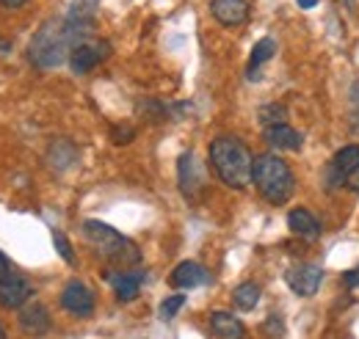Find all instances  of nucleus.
Returning a JSON list of instances; mask_svg holds the SVG:
<instances>
[{"instance_id":"obj_1","label":"nucleus","mask_w":359,"mask_h":339,"mask_svg":"<svg viewBox=\"0 0 359 339\" xmlns=\"http://www.w3.org/2000/svg\"><path fill=\"white\" fill-rule=\"evenodd\" d=\"M91 34V22H75V20H50L45 22L28 47V58L34 67L39 69H55L61 67L69 53L78 44L86 42V36Z\"/></svg>"},{"instance_id":"obj_2","label":"nucleus","mask_w":359,"mask_h":339,"mask_svg":"<svg viewBox=\"0 0 359 339\" xmlns=\"http://www.w3.org/2000/svg\"><path fill=\"white\" fill-rule=\"evenodd\" d=\"M210 166L219 174V179L226 188L243 191L252 182V171H255V158L252 149L235 138V135H219L210 144Z\"/></svg>"},{"instance_id":"obj_3","label":"nucleus","mask_w":359,"mask_h":339,"mask_svg":"<svg viewBox=\"0 0 359 339\" xmlns=\"http://www.w3.org/2000/svg\"><path fill=\"white\" fill-rule=\"evenodd\" d=\"M252 182H255L257 193L269 205H285L296 191L293 169L279 155H257L255 158V171H252Z\"/></svg>"},{"instance_id":"obj_4","label":"nucleus","mask_w":359,"mask_h":339,"mask_svg":"<svg viewBox=\"0 0 359 339\" xmlns=\"http://www.w3.org/2000/svg\"><path fill=\"white\" fill-rule=\"evenodd\" d=\"M83 235L94 243V249L105 256L108 262H114L116 268L128 270V268H135L141 262V251L135 249L133 240H128L122 232H116L114 226L102 223V221H83Z\"/></svg>"},{"instance_id":"obj_5","label":"nucleus","mask_w":359,"mask_h":339,"mask_svg":"<svg viewBox=\"0 0 359 339\" xmlns=\"http://www.w3.org/2000/svg\"><path fill=\"white\" fill-rule=\"evenodd\" d=\"M177 177H180V193H182L185 199L196 202V199L205 193V174H202V166H199V160H196L194 152L180 155Z\"/></svg>"},{"instance_id":"obj_6","label":"nucleus","mask_w":359,"mask_h":339,"mask_svg":"<svg viewBox=\"0 0 359 339\" xmlns=\"http://www.w3.org/2000/svg\"><path fill=\"white\" fill-rule=\"evenodd\" d=\"M31 296H34V287H31V282L22 273L8 270L6 276H0V306H6V309H22Z\"/></svg>"},{"instance_id":"obj_7","label":"nucleus","mask_w":359,"mask_h":339,"mask_svg":"<svg viewBox=\"0 0 359 339\" xmlns=\"http://www.w3.org/2000/svg\"><path fill=\"white\" fill-rule=\"evenodd\" d=\"M111 55V44L108 42H83L69 53V67L75 75H89L91 69L105 61Z\"/></svg>"},{"instance_id":"obj_8","label":"nucleus","mask_w":359,"mask_h":339,"mask_svg":"<svg viewBox=\"0 0 359 339\" xmlns=\"http://www.w3.org/2000/svg\"><path fill=\"white\" fill-rule=\"evenodd\" d=\"M285 279H287V287H290L296 296L310 298L318 293V287H320V282H323V268H318V265H296V268L287 270Z\"/></svg>"},{"instance_id":"obj_9","label":"nucleus","mask_w":359,"mask_h":339,"mask_svg":"<svg viewBox=\"0 0 359 339\" xmlns=\"http://www.w3.org/2000/svg\"><path fill=\"white\" fill-rule=\"evenodd\" d=\"M61 306L72 314V317H91L94 312V293L83 282H69L61 293Z\"/></svg>"},{"instance_id":"obj_10","label":"nucleus","mask_w":359,"mask_h":339,"mask_svg":"<svg viewBox=\"0 0 359 339\" xmlns=\"http://www.w3.org/2000/svg\"><path fill=\"white\" fill-rule=\"evenodd\" d=\"M359 166V144H348L343 146L332 163H329V171H326V179H329V188H337V185H346V177L348 171H354Z\"/></svg>"},{"instance_id":"obj_11","label":"nucleus","mask_w":359,"mask_h":339,"mask_svg":"<svg viewBox=\"0 0 359 339\" xmlns=\"http://www.w3.org/2000/svg\"><path fill=\"white\" fill-rule=\"evenodd\" d=\"M210 14L226 28H238L249 20V0H210Z\"/></svg>"},{"instance_id":"obj_12","label":"nucleus","mask_w":359,"mask_h":339,"mask_svg":"<svg viewBox=\"0 0 359 339\" xmlns=\"http://www.w3.org/2000/svg\"><path fill=\"white\" fill-rule=\"evenodd\" d=\"M20 328L31 337H45L53 328V320H50V312H47L45 303H25L22 312H20Z\"/></svg>"},{"instance_id":"obj_13","label":"nucleus","mask_w":359,"mask_h":339,"mask_svg":"<svg viewBox=\"0 0 359 339\" xmlns=\"http://www.w3.org/2000/svg\"><path fill=\"white\" fill-rule=\"evenodd\" d=\"M111 287H114V296L122 303H130L133 298H138L141 293V284H144V270H119V273H111Z\"/></svg>"},{"instance_id":"obj_14","label":"nucleus","mask_w":359,"mask_h":339,"mask_svg":"<svg viewBox=\"0 0 359 339\" xmlns=\"http://www.w3.org/2000/svg\"><path fill=\"white\" fill-rule=\"evenodd\" d=\"M263 138H266V144L273 146V149H279V152H296V149H302V144H304V138L299 135V130H293L287 122L285 125H273V127H266L263 132Z\"/></svg>"},{"instance_id":"obj_15","label":"nucleus","mask_w":359,"mask_h":339,"mask_svg":"<svg viewBox=\"0 0 359 339\" xmlns=\"http://www.w3.org/2000/svg\"><path fill=\"white\" fill-rule=\"evenodd\" d=\"M208 282V270L199 265V262H180L177 268L172 270V287H177V290H194V287H199V284H205Z\"/></svg>"},{"instance_id":"obj_16","label":"nucleus","mask_w":359,"mask_h":339,"mask_svg":"<svg viewBox=\"0 0 359 339\" xmlns=\"http://www.w3.org/2000/svg\"><path fill=\"white\" fill-rule=\"evenodd\" d=\"M210 328L219 339H246V326L232 312H224V309L210 314Z\"/></svg>"},{"instance_id":"obj_17","label":"nucleus","mask_w":359,"mask_h":339,"mask_svg":"<svg viewBox=\"0 0 359 339\" xmlns=\"http://www.w3.org/2000/svg\"><path fill=\"white\" fill-rule=\"evenodd\" d=\"M287 226H290V232L299 235L302 240H315V237L320 235V221H318L310 210H304V207L290 210V215H287Z\"/></svg>"},{"instance_id":"obj_18","label":"nucleus","mask_w":359,"mask_h":339,"mask_svg":"<svg viewBox=\"0 0 359 339\" xmlns=\"http://www.w3.org/2000/svg\"><path fill=\"white\" fill-rule=\"evenodd\" d=\"M273 53H276V42H273L271 36H266V39H260V42L255 44L252 58H249V81L257 78V69H260L269 58H273Z\"/></svg>"},{"instance_id":"obj_19","label":"nucleus","mask_w":359,"mask_h":339,"mask_svg":"<svg viewBox=\"0 0 359 339\" xmlns=\"http://www.w3.org/2000/svg\"><path fill=\"white\" fill-rule=\"evenodd\" d=\"M232 300H235V306H238L241 312H252V309L257 306V300H260V284H255V282L238 284Z\"/></svg>"},{"instance_id":"obj_20","label":"nucleus","mask_w":359,"mask_h":339,"mask_svg":"<svg viewBox=\"0 0 359 339\" xmlns=\"http://www.w3.org/2000/svg\"><path fill=\"white\" fill-rule=\"evenodd\" d=\"M257 119H260V125H263V127L285 125V122H287V111H285V105H279V102H269V105H263V108H260Z\"/></svg>"},{"instance_id":"obj_21","label":"nucleus","mask_w":359,"mask_h":339,"mask_svg":"<svg viewBox=\"0 0 359 339\" xmlns=\"http://www.w3.org/2000/svg\"><path fill=\"white\" fill-rule=\"evenodd\" d=\"M182 306H185V296H169L163 303H161L158 314H161V320H175Z\"/></svg>"},{"instance_id":"obj_22","label":"nucleus","mask_w":359,"mask_h":339,"mask_svg":"<svg viewBox=\"0 0 359 339\" xmlns=\"http://www.w3.org/2000/svg\"><path fill=\"white\" fill-rule=\"evenodd\" d=\"M138 111H141L144 119H152V122H161V119L169 116V108H166L163 102H152V99H149V102H141Z\"/></svg>"},{"instance_id":"obj_23","label":"nucleus","mask_w":359,"mask_h":339,"mask_svg":"<svg viewBox=\"0 0 359 339\" xmlns=\"http://www.w3.org/2000/svg\"><path fill=\"white\" fill-rule=\"evenodd\" d=\"M53 246H55V251L61 254V259H64V262L75 265V251H72V246H69V240H67V235H64V232L53 229Z\"/></svg>"},{"instance_id":"obj_24","label":"nucleus","mask_w":359,"mask_h":339,"mask_svg":"<svg viewBox=\"0 0 359 339\" xmlns=\"http://www.w3.org/2000/svg\"><path fill=\"white\" fill-rule=\"evenodd\" d=\"M111 132H114V135H111V141H114V144H130V141H133V135H135L133 127H114Z\"/></svg>"},{"instance_id":"obj_25","label":"nucleus","mask_w":359,"mask_h":339,"mask_svg":"<svg viewBox=\"0 0 359 339\" xmlns=\"http://www.w3.org/2000/svg\"><path fill=\"white\" fill-rule=\"evenodd\" d=\"M266 334H269V337H282V334H285V326H282L279 314H271L269 320H266Z\"/></svg>"},{"instance_id":"obj_26","label":"nucleus","mask_w":359,"mask_h":339,"mask_svg":"<svg viewBox=\"0 0 359 339\" xmlns=\"http://www.w3.org/2000/svg\"><path fill=\"white\" fill-rule=\"evenodd\" d=\"M343 284H346L348 290H357L359 287V268L348 270V273H343Z\"/></svg>"},{"instance_id":"obj_27","label":"nucleus","mask_w":359,"mask_h":339,"mask_svg":"<svg viewBox=\"0 0 359 339\" xmlns=\"http://www.w3.org/2000/svg\"><path fill=\"white\" fill-rule=\"evenodd\" d=\"M351 119L357 125L359 119V83H354V91H351Z\"/></svg>"},{"instance_id":"obj_28","label":"nucleus","mask_w":359,"mask_h":339,"mask_svg":"<svg viewBox=\"0 0 359 339\" xmlns=\"http://www.w3.org/2000/svg\"><path fill=\"white\" fill-rule=\"evenodd\" d=\"M346 188L354 191V193H359V166L354 171H348V177H346Z\"/></svg>"},{"instance_id":"obj_29","label":"nucleus","mask_w":359,"mask_h":339,"mask_svg":"<svg viewBox=\"0 0 359 339\" xmlns=\"http://www.w3.org/2000/svg\"><path fill=\"white\" fill-rule=\"evenodd\" d=\"M8 270H11V265H8V256L0 251V276H6Z\"/></svg>"},{"instance_id":"obj_30","label":"nucleus","mask_w":359,"mask_h":339,"mask_svg":"<svg viewBox=\"0 0 359 339\" xmlns=\"http://www.w3.org/2000/svg\"><path fill=\"white\" fill-rule=\"evenodd\" d=\"M0 3H3L6 8H20V6L25 3V0H0Z\"/></svg>"},{"instance_id":"obj_31","label":"nucleus","mask_w":359,"mask_h":339,"mask_svg":"<svg viewBox=\"0 0 359 339\" xmlns=\"http://www.w3.org/2000/svg\"><path fill=\"white\" fill-rule=\"evenodd\" d=\"M315 3H318V0H299L302 8H315Z\"/></svg>"},{"instance_id":"obj_32","label":"nucleus","mask_w":359,"mask_h":339,"mask_svg":"<svg viewBox=\"0 0 359 339\" xmlns=\"http://www.w3.org/2000/svg\"><path fill=\"white\" fill-rule=\"evenodd\" d=\"M0 53H11V42H6V39H0Z\"/></svg>"},{"instance_id":"obj_33","label":"nucleus","mask_w":359,"mask_h":339,"mask_svg":"<svg viewBox=\"0 0 359 339\" xmlns=\"http://www.w3.org/2000/svg\"><path fill=\"white\" fill-rule=\"evenodd\" d=\"M0 339H6V328L3 326H0Z\"/></svg>"}]
</instances>
